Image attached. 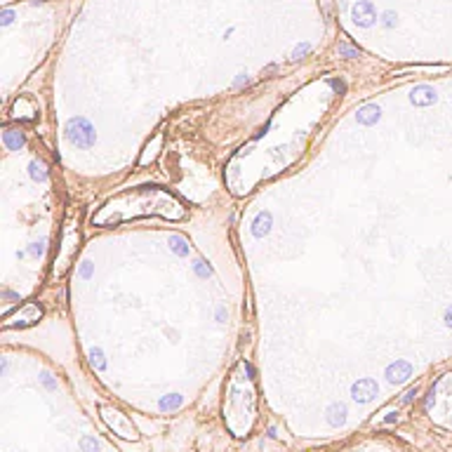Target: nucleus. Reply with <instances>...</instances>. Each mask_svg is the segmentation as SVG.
<instances>
[{
    "mask_svg": "<svg viewBox=\"0 0 452 452\" xmlns=\"http://www.w3.org/2000/svg\"><path fill=\"white\" fill-rule=\"evenodd\" d=\"M102 412H104V422L109 424V426L113 429L118 436H122V438H128V440H137V438H139V434H137V426L130 422V419L122 415V412H118V410H111V408H102Z\"/></svg>",
    "mask_w": 452,
    "mask_h": 452,
    "instance_id": "nucleus-1",
    "label": "nucleus"
},
{
    "mask_svg": "<svg viewBox=\"0 0 452 452\" xmlns=\"http://www.w3.org/2000/svg\"><path fill=\"white\" fill-rule=\"evenodd\" d=\"M68 139L73 141L76 146H92L94 144V130H92V125L87 120H83V118H76V120L68 122Z\"/></svg>",
    "mask_w": 452,
    "mask_h": 452,
    "instance_id": "nucleus-2",
    "label": "nucleus"
},
{
    "mask_svg": "<svg viewBox=\"0 0 452 452\" xmlns=\"http://www.w3.org/2000/svg\"><path fill=\"white\" fill-rule=\"evenodd\" d=\"M351 393L358 403H367V400H372V396H377V384L372 379H361L358 384H354Z\"/></svg>",
    "mask_w": 452,
    "mask_h": 452,
    "instance_id": "nucleus-3",
    "label": "nucleus"
},
{
    "mask_svg": "<svg viewBox=\"0 0 452 452\" xmlns=\"http://www.w3.org/2000/svg\"><path fill=\"white\" fill-rule=\"evenodd\" d=\"M354 19H356V24L370 26L374 21V7L370 3H358L354 7Z\"/></svg>",
    "mask_w": 452,
    "mask_h": 452,
    "instance_id": "nucleus-4",
    "label": "nucleus"
},
{
    "mask_svg": "<svg viewBox=\"0 0 452 452\" xmlns=\"http://www.w3.org/2000/svg\"><path fill=\"white\" fill-rule=\"evenodd\" d=\"M386 374H389L391 382H405V379L412 374V367H410L408 363H396V365L389 367V372H386Z\"/></svg>",
    "mask_w": 452,
    "mask_h": 452,
    "instance_id": "nucleus-5",
    "label": "nucleus"
},
{
    "mask_svg": "<svg viewBox=\"0 0 452 452\" xmlns=\"http://www.w3.org/2000/svg\"><path fill=\"white\" fill-rule=\"evenodd\" d=\"M328 422L332 424V426H339V424H344V415H346V408L344 405H332L330 412H328Z\"/></svg>",
    "mask_w": 452,
    "mask_h": 452,
    "instance_id": "nucleus-6",
    "label": "nucleus"
},
{
    "mask_svg": "<svg viewBox=\"0 0 452 452\" xmlns=\"http://www.w3.org/2000/svg\"><path fill=\"white\" fill-rule=\"evenodd\" d=\"M5 144H7V146H12V148H19L21 144H24V137H21V135L14 137L12 132H5Z\"/></svg>",
    "mask_w": 452,
    "mask_h": 452,
    "instance_id": "nucleus-7",
    "label": "nucleus"
},
{
    "mask_svg": "<svg viewBox=\"0 0 452 452\" xmlns=\"http://www.w3.org/2000/svg\"><path fill=\"white\" fill-rule=\"evenodd\" d=\"M179 403H182V398H177V396H174V398H165V400L160 403V408H163V410H170V408H177Z\"/></svg>",
    "mask_w": 452,
    "mask_h": 452,
    "instance_id": "nucleus-8",
    "label": "nucleus"
},
{
    "mask_svg": "<svg viewBox=\"0 0 452 452\" xmlns=\"http://www.w3.org/2000/svg\"><path fill=\"white\" fill-rule=\"evenodd\" d=\"M339 52L346 55V57H358V52H356L354 47H348V45H339Z\"/></svg>",
    "mask_w": 452,
    "mask_h": 452,
    "instance_id": "nucleus-9",
    "label": "nucleus"
},
{
    "mask_svg": "<svg viewBox=\"0 0 452 452\" xmlns=\"http://www.w3.org/2000/svg\"><path fill=\"white\" fill-rule=\"evenodd\" d=\"M83 447H85L87 452H97V443H94L92 438H85V440H83Z\"/></svg>",
    "mask_w": 452,
    "mask_h": 452,
    "instance_id": "nucleus-10",
    "label": "nucleus"
},
{
    "mask_svg": "<svg viewBox=\"0 0 452 452\" xmlns=\"http://www.w3.org/2000/svg\"><path fill=\"white\" fill-rule=\"evenodd\" d=\"M306 52H309V45H302V47H297V49H294V59H299V57L306 55Z\"/></svg>",
    "mask_w": 452,
    "mask_h": 452,
    "instance_id": "nucleus-11",
    "label": "nucleus"
},
{
    "mask_svg": "<svg viewBox=\"0 0 452 452\" xmlns=\"http://www.w3.org/2000/svg\"><path fill=\"white\" fill-rule=\"evenodd\" d=\"M447 325H452V309L447 311Z\"/></svg>",
    "mask_w": 452,
    "mask_h": 452,
    "instance_id": "nucleus-12",
    "label": "nucleus"
}]
</instances>
